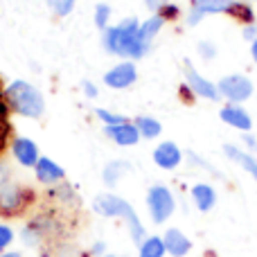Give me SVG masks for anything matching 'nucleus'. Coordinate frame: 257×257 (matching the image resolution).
<instances>
[{
    "instance_id": "nucleus-13",
    "label": "nucleus",
    "mask_w": 257,
    "mask_h": 257,
    "mask_svg": "<svg viewBox=\"0 0 257 257\" xmlns=\"http://www.w3.org/2000/svg\"><path fill=\"white\" fill-rule=\"evenodd\" d=\"M163 241H165V248H167V253L174 255V257H185L192 250V241L187 239V237L183 235L178 228H169V230L165 232Z\"/></svg>"
},
{
    "instance_id": "nucleus-20",
    "label": "nucleus",
    "mask_w": 257,
    "mask_h": 257,
    "mask_svg": "<svg viewBox=\"0 0 257 257\" xmlns=\"http://www.w3.org/2000/svg\"><path fill=\"white\" fill-rule=\"evenodd\" d=\"M126 172H131V165L124 163V160H115V163L106 165V169H104V181H106V185L113 187Z\"/></svg>"
},
{
    "instance_id": "nucleus-19",
    "label": "nucleus",
    "mask_w": 257,
    "mask_h": 257,
    "mask_svg": "<svg viewBox=\"0 0 257 257\" xmlns=\"http://www.w3.org/2000/svg\"><path fill=\"white\" fill-rule=\"evenodd\" d=\"M165 25V18L160 16V14H156V16L147 18L145 23H142L140 27H138V34H140L142 41H147V43H151V39H154L156 34L160 32V27Z\"/></svg>"
},
{
    "instance_id": "nucleus-12",
    "label": "nucleus",
    "mask_w": 257,
    "mask_h": 257,
    "mask_svg": "<svg viewBox=\"0 0 257 257\" xmlns=\"http://www.w3.org/2000/svg\"><path fill=\"white\" fill-rule=\"evenodd\" d=\"M219 115H221V120L226 122V124L239 128V131H250V126H253L250 115L239 106V104H226V106L221 108V113H219Z\"/></svg>"
},
{
    "instance_id": "nucleus-15",
    "label": "nucleus",
    "mask_w": 257,
    "mask_h": 257,
    "mask_svg": "<svg viewBox=\"0 0 257 257\" xmlns=\"http://www.w3.org/2000/svg\"><path fill=\"white\" fill-rule=\"evenodd\" d=\"M223 154L228 156V158L232 160V163H237L244 172H248L250 176L257 181V158L250 154H246L244 149H239L237 145H223Z\"/></svg>"
},
{
    "instance_id": "nucleus-34",
    "label": "nucleus",
    "mask_w": 257,
    "mask_h": 257,
    "mask_svg": "<svg viewBox=\"0 0 257 257\" xmlns=\"http://www.w3.org/2000/svg\"><path fill=\"white\" fill-rule=\"evenodd\" d=\"M246 142H248V147H253V149H255V140H253V136H246Z\"/></svg>"
},
{
    "instance_id": "nucleus-8",
    "label": "nucleus",
    "mask_w": 257,
    "mask_h": 257,
    "mask_svg": "<svg viewBox=\"0 0 257 257\" xmlns=\"http://www.w3.org/2000/svg\"><path fill=\"white\" fill-rule=\"evenodd\" d=\"M136 79H138V70H136V66H133L131 61L117 63L115 68H111V70L104 75V84H106L108 88H115V90L128 88Z\"/></svg>"
},
{
    "instance_id": "nucleus-10",
    "label": "nucleus",
    "mask_w": 257,
    "mask_h": 257,
    "mask_svg": "<svg viewBox=\"0 0 257 257\" xmlns=\"http://www.w3.org/2000/svg\"><path fill=\"white\" fill-rule=\"evenodd\" d=\"M183 160V154L174 142H160L154 149V163L160 169H176Z\"/></svg>"
},
{
    "instance_id": "nucleus-25",
    "label": "nucleus",
    "mask_w": 257,
    "mask_h": 257,
    "mask_svg": "<svg viewBox=\"0 0 257 257\" xmlns=\"http://www.w3.org/2000/svg\"><path fill=\"white\" fill-rule=\"evenodd\" d=\"M108 16H111V7L108 5H97V9H95V23H97L99 30H106Z\"/></svg>"
},
{
    "instance_id": "nucleus-17",
    "label": "nucleus",
    "mask_w": 257,
    "mask_h": 257,
    "mask_svg": "<svg viewBox=\"0 0 257 257\" xmlns=\"http://www.w3.org/2000/svg\"><path fill=\"white\" fill-rule=\"evenodd\" d=\"M192 201H194V205L201 212H210L214 208V203H217V192L208 183H196L192 187Z\"/></svg>"
},
{
    "instance_id": "nucleus-27",
    "label": "nucleus",
    "mask_w": 257,
    "mask_h": 257,
    "mask_svg": "<svg viewBox=\"0 0 257 257\" xmlns=\"http://www.w3.org/2000/svg\"><path fill=\"white\" fill-rule=\"evenodd\" d=\"M14 241V230L9 226H0V250H5Z\"/></svg>"
},
{
    "instance_id": "nucleus-24",
    "label": "nucleus",
    "mask_w": 257,
    "mask_h": 257,
    "mask_svg": "<svg viewBox=\"0 0 257 257\" xmlns=\"http://www.w3.org/2000/svg\"><path fill=\"white\" fill-rule=\"evenodd\" d=\"M48 3L57 16H68L72 12V7H75V0H48Z\"/></svg>"
},
{
    "instance_id": "nucleus-28",
    "label": "nucleus",
    "mask_w": 257,
    "mask_h": 257,
    "mask_svg": "<svg viewBox=\"0 0 257 257\" xmlns=\"http://www.w3.org/2000/svg\"><path fill=\"white\" fill-rule=\"evenodd\" d=\"M199 54L203 59H212L214 54H217V50H214L212 43H199Z\"/></svg>"
},
{
    "instance_id": "nucleus-21",
    "label": "nucleus",
    "mask_w": 257,
    "mask_h": 257,
    "mask_svg": "<svg viewBox=\"0 0 257 257\" xmlns=\"http://www.w3.org/2000/svg\"><path fill=\"white\" fill-rule=\"evenodd\" d=\"M167 253L165 248V241L160 237H147L140 244V257H163Z\"/></svg>"
},
{
    "instance_id": "nucleus-30",
    "label": "nucleus",
    "mask_w": 257,
    "mask_h": 257,
    "mask_svg": "<svg viewBox=\"0 0 257 257\" xmlns=\"http://www.w3.org/2000/svg\"><path fill=\"white\" fill-rule=\"evenodd\" d=\"M145 5L151 9V12H160V9L167 5V0H145Z\"/></svg>"
},
{
    "instance_id": "nucleus-29",
    "label": "nucleus",
    "mask_w": 257,
    "mask_h": 257,
    "mask_svg": "<svg viewBox=\"0 0 257 257\" xmlns=\"http://www.w3.org/2000/svg\"><path fill=\"white\" fill-rule=\"evenodd\" d=\"M9 185V167L5 163H0V187Z\"/></svg>"
},
{
    "instance_id": "nucleus-36",
    "label": "nucleus",
    "mask_w": 257,
    "mask_h": 257,
    "mask_svg": "<svg viewBox=\"0 0 257 257\" xmlns=\"http://www.w3.org/2000/svg\"><path fill=\"white\" fill-rule=\"evenodd\" d=\"M106 257H117V255H106Z\"/></svg>"
},
{
    "instance_id": "nucleus-26",
    "label": "nucleus",
    "mask_w": 257,
    "mask_h": 257,
    "mask_svg": "<svg viewBox=\"0 0 257 257\" xmlns=\"http://www.w3.org/2000/svg\"><path fill=\"white\" fill-rule=\"evenodd\" d=\"M230 14H235L237 18H241V21H246V23L253 21V12H250V7H246V5L235 3V7H232V12H230Z\"/></svg>"
},
{
    "instance_id": "nucleus-2",
    "label": "nucleus",
    "mask_w": 257,
    "mask_h": 257,
    "mask_svg": "<svg viewBox=\"0 0 257 257\" xmlns=\"http://www.w3.org/2000/svg\"><path fill=\"white\" fill-rule=\"evenodd\" d=\"M93 210L97 214H102V217H122L128 223L133 241H136V244L145 241V228H142L136 210H133L131 203H126L124 199H120V196H115V194H99L97 199L93 201Z\"/></svg>"
},
{
    "instance_id": "nucleus-33",
    "label": "nucleus",
    "mask_w": 257,
    "mask_h": 257,
    "mask_svg": "<svg viewBox=\"0 0 257 257\" xmlns=\"http://www.w3.org/2000/svg\"><path fill=\"white\" fill-rule=\"evenodd\" d=\"M250 57H253V61L257 63V39L250 43Z\"/></svg>"
},
{
    "instance_id": "nucleus-6",
    "label": "nucleus",
    "mask_w": 257,
    "mask_h": 257,
    "mask_svg": "<svg viewBox=\"0 0 257 257\" xmlns=\"http://www.w3.org/2000/svg\"><path fill=\"white\" fill-rule=\"evenodd\" d=\"M217 88H219V95L226 97V99H230L232 104L246 102V99H250V95H253V84H250V79L244 77V75L223 77V79L217 84Z\"/></svg>"
},
{
    "instance_id": "nucleus-11",
    "label": "nucleus",
    "mask_w": 257,
    "mask_h": 257,
    "mask_svg": "<svg viewBox=\"0 0 257 257\" xmlns=\"http://www.w3.org/2000/svg\"><path fill=\"white\" fill-rule=\"evenodd\" d=\"M12 149H14L16 160L23 165V167H36L41 156H39V147H36L32 140H27V138H16Z\"/></svg>"
},
{
    "instance_id": "nucleus-18",
    "label": "nucleus",
    "mask_w": 257,
    "mask_h": 257,
    "mask_svg": "<svg viewBox=\"0 0 257 257\" xmlns=\"http://www.w3.org/2000/svg\"><path fill=\"white\" fill-rule=\"evenodd\" d=\"M9 138H12V122H9V104L5 97V88L0 84V156L7 149Z\"/></svg>"
},
{
    "instance_id": "nucleus-7",
    "label": "nucleus",
    "mask_w": 257,
    "mask_h": 257,
    "mask_svg": "<svg viewBox=\"0 0 257 257\" xmlns=\"http://www.w3.org/2000/svg\"><path fill=\"white\" fill-rule=\"evenodd\" d=\"M235 7V0H194L190 14H187V25H199L201 18L210 14H230Z\"/></svg>"
},
{
    "instance_id": "nucleus-22",
    "label": "nucleus",
    "mask_w": 257,
    "mask_h": 257,
    "mask_svg": "<svg viewBox=\"0 0 257 257\" xmlns=\"http://www.w3.org/2000/svg\"><path fill=\"white\" fill-rule=\"evenodd\" d=\"M136 126H138V131H140V136L147 138V140H151V138H158L160 131H163L160 122L154 120V117H138Z\"/></svg>"
},
{
    "instance_id": "nucleus-35",
    "label": "nucleus",
    "mask_w": 257,
    "mask_h": 257,
    "mask_svg": "<svg viewBox=\"0 0 257 257\" xmlns=\"http://www.w3.org/2000/svg\"><path fill=\"white\" fill-rule=\"evenodd\" d=\"M0 257H23V255L21 253H3Z\"/></svg>"
},
{
    "instance_id": "nucleus-4",
    "label": "nucleus",
    "mask_w": 257,
    "mask_h": 257,
    "mask_svg": "<svg viewBox=\"0 0 257 257\" xmlns=\"http://www.w3.org/2000/svg\"><path fill=\"white\" fill-rule=\"evenodd\" d=\"M34 190L23 185H5L0 187V214L3 217H21L23 212L34 205Z\"/></svg>"
},
{
    "instance_id": "nucleus-32",
    "label": "nucleus",
    "mask_w": 257,
    "mask_h": 257,
    "mask_svg": "<svg viewBox=\"0 0 257 257\" xmlns=\"http://www.w3.org/2000/svg\"><path fill=\"white\" fill-rule=\"evenodd\" d=\"M84 93L88 95V97H97V88H95L90 81H86V84H84Z\"/></svg>"
},
{
    "instance_id": "nucleus-5",
    "label": "nucleus",
    "mask_w": 257,
    "mask_h": 257,
    "mask_svg": "<svg viewBox=\"0 0 257 257\" xmlns=\"http://www.w3.org/2000/svg\"><path fill=\"white\" fill-rule=\"evenodd\" d=\"M147 205H149V214L154 223H165L176 210V201L169 187L165 185H154L147 192Z\"/></svg>"
},
{
    "instance_id": "nucleus-3",
    "label": "nucleus",
    "mask_w": 257,
    "mask_h": 257,
    "mask_svg": "<svg viewBox=\"0 0 257 257\" xmlns=\"http://www.w3.org/2000/svg\"><path fill=\"white\" fill-rule=\"evenodd\" d=\"M5 97H7V104L12 111L21 113L25 117H41L43 115V95L30 86L27 81H14L9 84V88H5Z\"/></svg>"
},
{
    "instance_id": "nucleus-9",
    "label": "nucleus",
    "mask_w": 257,
    "mask_h": 257,
    "mask_svg": "<svg viewBox=\"0 0 257 257\" xmlns=\"http://www.w3.org/2000/svg\"><path fill=\"white\" fill-rule=\"evenodd\" d=\"M185 79H187V86H190L199 97H205V99H210V102H217V99L221 97L217 86H214L212 81H208L205 77H201L190 63L185 66Z\"/></svg>"
},
{
    "instance_id": "nucleus-1",
    "label": "nucleus",
    "mask_w": 257,
    "mask_h": 257,
    "mask_svg": "<svg viewBox=\"0 0 257 257\" xmlns=\"http://www.w3.org/2000/svg\"><path fill=\"white\" fill-rule=\"evenodd\" d=\"M140 23L136 18H126L117 27H106L104 30V48L111 54L117 57H128V59H140L149 52L151 43L140 39L138 34Z\"/></svg>"
},
{
    "instance_id": "nucleus-14",
    "label": "nucleus",
    "mask_w": 257,
    "mask_h": 257,
    "mask_svg": "<svg viewBox=\"0 0 257 257\" xmlns=\"http://www.w3.org/2000/svg\"><path fill=\"white\" fill-rule=\"evenodd\" d=\"M106 136L113 142H117L120 147H133L140 140V131L131 122H124V124H117V126H106Z\"/></svg>"
},
{
    "instance_id": "nucleus-31",
    "label": "nucleus",
    "mask_w": 257,
    "mask_h": 257,
    "mask_svg": "<svg viewBox=\"0 0 257 257\" xmlns=\"http://www.w3.org/2000/svg\"><path fill=\"white\" fill-rule=\"evenodd\" d=\"M244 36H246V39L250 41V43H253V41L257 39V27H255V25H246V30H244Z\"/></svg>"
},
{
    "instance_id": "nucleus-16",
    "label": "nucleus",
    "mask_w": 257,
    "mask_h": 257,
    "mask_svg": "<svg viewBox=\"0 0 257 257\" xmlns=\"http://www.w3.org/2000/svg\"><path fill=\"white\" fill-rule=\"evenodd\" d=\"M34 172H36V178L41 183H45V185H54V183L63 181V176H66V172L57 163H52L50 158H39Z\"/></svg>"
},
{
    "instance_id": "nucleus-23",
    "label": "nucleus",
    "mask_w": 257,
    "mask_h": 257,
    "mask_svg": "<svg viewBox=\"0 0 257 257\" xmlns=\"http://www.w3.org/2000/svg\"><path fill=\"white\" fill-rule=\"evenodd\" d=\"M97 117L104 122L106 126H117V124H124L126 117L124 115H115L111 111H104V108H97Z\"/></svg>"
}]
</instances>
